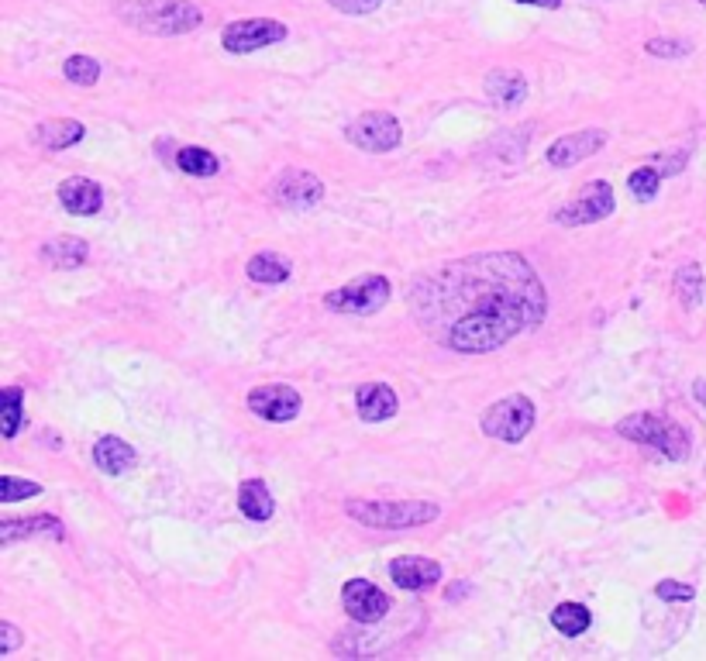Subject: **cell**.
<instances>
[{"instance_id": "6da1fadb", "label": "cell", "mask_w": 706, "mask_h": 661, "mask_svg": "<svg viewBox=\"0 0 706 661\" xmlns=\"http://www.w3.org/2000/svg\"><path fill=\"white\" fill-rule=\"evenodd\" d=\"M417 317L441 345L483 355L545 321L548 293L517 252H490L431 272L410 290Z\"/></svg>"}, {"instance_id": "7a4b0ae2", "label": "cell", "mask_w": 706, "mask_h": 661, "mask_svg": "<svg viewBox=\"0 0 706 661\" xmlns=\"http://www.w3.org/2000/svg\"><path fill=\"white\" fill-rule=\"evenodd\" d=\"M121 18L149 35H186L200 28L204 11L193 0H128L121 7Z\"/></svg>"}, {"instance_id": "3957f363", "label": "cell", "mask_w": 706, "mask_h": 661, "mask_svg": "<svg viewBox=\"0 0 706 661\" xmlns=\"http://www.w3.org/2000/svg\"><path fill=\"white\" fill-rule=\"evenodd\" d=\"M345 513L376 531H407V527L431 524L441 510L424 500H348Z\"/></svg>"}, {"instance_id": "277c9868", "label": "cell", "mask_w": 706, "mask_h": 661, "mask_svg": "<svg viewBox=\"0 0 706 661\" xmlns=\"http://www.w3.org/2000/svg\"><path fill=\"white\" fill-rule=\"evenodd\" d=\"M617 434L634 445H645L658 455H665L669 462H682L689 455V434L682 431L676 421L662 414H631L617 424Z\"/></svg>"}, {"instance_id": "5b68a950", "label": "cell", "mask_w": 706, "mask_h": 661, "mask_svg": "<svg viewBox=\"0 0 706 661\" xmlns=\"http://www.w3.org/2000/svg\"><path fill=\"white\" fill-rule=\"evenodd\" d=\"M534 421H538L534 400L524 393H514L483 410V434H490L496 441H507V445H517V441H524L534 431Z\"/></svg>"}, {"instance_id": "8992f818", "label": "cell", "mask_w": 706, "mask_h": 661, "mask_svg": "<svg viewBox=\"0 0 706 661\" xmlns=\"http://www.w3.org/2000/svg\"><path fill=\"white\" fill-rule=\"evenodd\" d=\"M386 300H390V279L379 276V272H366V276L324 293V307L328 310H335V314H359V317L376 314Z\"/></svg>"}, {"instance_id": "52a82bcc", "label": "cell", "mask_w": 706, "mask_h": 661, "mask_svg": "<svg viewBox=\"0 0 706 661\" xmlns=\"http://www.w3.org/2000/svg\"><path fill=\"white\" fill-rule=\"evenodd\" d=\"M345 138L355 145V149L383 155V152H393L403 142V131H400V121L393 118L390 111H369L348 124Z\"/></svg>"}, {"instance_id": "ba28073f", "label": "cell", "mask_w": 706, "mask_h": 661, "mask_svg": "<svg viewBox=\"0 0 706 661\" xmlns=\"http://www.w3.org/2000/svg\"><path fill=\"white\" fill-rule=\"evenodd\" d=\"M614 211H617L614 186L603 183V180H593V183H586L583 190H579L576 200H569V204L558 207L555 221L565 224V228H572V224H596V221H603V217H610Z\"/></svg>"}, {"instance_id": "9c48e42d", "label": "cell", "mask_w": 706, "mask_h": 661, "mask_svg": "<svg viewBox=\"0 0 706 661\" xmlns=\"http://www.w3.org/2000/svg\"><path fill=\"white\" fill-rule=\"evenodd\" d=\"M290 35L283 21H273V18H248V21H231L221 35V45L224 52H235V56H248V52H259V49H269V45L283 42Z\"/></svg>"}, {"instance_id": "30bf717a", "label": "cell", "mask_w": 706, "mask_h": 661, "mask_svg": "<svg viewBox=\"0 0 706 661\" xmlns=\"http://www.w3.org/2000/svg\"><path fill=\"white\" fill-rule=\"evenodd\" d=\"M341 606L359 624H379L393 610V600L379 586H372L369 579H348L345 589H341Z\"/></svg>"}, {"instance_id": "8fae6325", "label": "cell", "mask_w": 706, "mask_h": 661, "mask_svg": "<svg viewBox=\"0 0 706 661\" xmlns=\"http://www.w3.org/2000/svg\"><path fill=\"white\" fill-rule=\"evenodd\" d=\"M300 403H304L300 400V393L286 383H266V386H259V390L248 393V410L269 424L293 421V417L300 414Z\"/></svg>"}, {"instance_id": "7c38bea8", "label": "cell", "mask_w": 706, "mask_h": 661, "mask_svg": "<svg viewBox=\"0 0 706 661\" xmlns=\"http://www.w3.org/2000/svg\"><path fill=\"white\" fill-rule=\"evenodd\" d=\"M324 197V183L307 169H286L273 183V200L286 211H307Z\"/></svg>"}, {"instance_id": "4fadbf2b", "label": "cell", "mask_w": 706, "mask_h": 661, "mask_svg": "<svg viewBox=\"0 0 706 661\" xmlns=\"http://www.w3.org/2000/svg\"><path fill=\"white\" fill-rule=\"evenodd\" d=\"M607 131L600 128H589V131H572V135H562L558 142L548 149V162H552L555 169H569L576 166V162L589 159V155H596L607 145Z\"/></svg>"}, {"instance_id": "5bb4252c", "label": "cell", "mask_w": 706, "mask_h": 661, "mask_svg": "<svg viewBox=\"0 0 706 661\" xmlns=\"http://www.w3.org/2000/svg\"><path fill=\"white\" fill-rule=\"evenodd\" d=\"M390 579L407 593H424V589L438 586L445 579V572H441V562H431V558L421 555H403L390 562Z\"/></svg>"}, {"instance_id": "9a60e30c", "label": "cell", "mask_w": 706, "mask_h": 661, "mask_svg": "<svg viewBox=\"0 0 706 661\" xmlns=\"http://www.w3.org/2000/svg\"><path fill=\"white\" fill-rule=\"evenodd\" d=\"M56 193L59 204L76 217H93L104 207V190H100V183L87 180V176H69V180L59 183Z\"/></svg>"}, {"instance_id": "2e32d148", "label": "cell", "mask_w": 706, "mask_h": 661, "mask_svg": "<svg viewBox=\"0 0 706 661\" xmlns=\"http://www.w3.org/2000/svg\"><path fill=\"white\" fill-rule=\"evenodd\" d=\"M355 410L366 424H379V421H390L393 414L400 410V400L393 393V386L386 383H366L359 386L355 393Z\"/></svg>"}, {"instance_id": "e0dca14e", "label": "cell", "mask_w": 706, "mask_h": 661, "mask_svg": "<svg viewBox=\"0 0 706 661\" xmlns=\"http://www.w3.org/2000/svg\"><path fill=\"white\" fill-rule=\"evenodd\" d=\"M135 462H138V451L124 438H118V434H104V438H97V445H93V465H97L104 476H121V472H128Z\"/></svg>"}, {"instance_id": "ac0fdd59", "label": "cell", "mask_w": 706, "mask_h": 661, "mask_svg": "<svg viewBox=\"0 0 706 661\" xmlns=\"http://www.w3.org/2000/svg\"><path fill=\"white\" fill-rule=\"evenodd\" d=\"M25 538H62V520L49 517V513H38L28 520H4L0 524V544H14Z\"/></svg>"}, {"instance_id": "d6986e66", "label": "cell", "mask_w": 706, "mask_h": 661, "mask_svg": "<svg viewBox=\"0 0 706 661\" xmlns=\"http://www.w3.org/2000/svg\"><path fill=\"white\" fill-rule=\"evenodd\" d=\"M90 259V245L83 238L59 235L42 245V262H49L52 269H80Z\"/></svg>"}, {"instance_id": "ffe728a7", "label": "cell", "mask_w": 706, "mask_h": 661, "mask_svg": "<svg viewBox=\"0 0 706 661\" xmlns=\"http://www.w3.org/2000/svg\"><path fill=\"white\" fill-rule=\"evenodd\" d=\"M238 510H242L248 520H255V524H266V520L276 513V500H273V493H269L266 482L245 479L242 486H238Z\"/></svg>"}, {"instance_id": "44dd1931", "label": "cell", "mask_w": 706, "mask_h": 661, "mask_svg": "<svg viewBox=\"0 0 706 661\" xmlns=\"http://www.w3.org/2000/svg\"><path fill=\"white\" fill-rule=\"evenodd\" d=\"M80 138H87V128L73 118H56V121H45L35 128V142L49 152H62L69 145H76Z\"/></svg>"}, {"instance_id": "7402d4cb", "label": "cell", "mask_w": 706, "mask_h": 661, "mask_svg": "<svg viewBox=\"0 0 706 661\" xmlns=\"http://www.w3.org/2000/svg\"><path fill=\"white\" fill-rule=\"evenodd\" d=\"M486 93L503 107H517L527 97V80L514 69H493L486 73Z\"/></svg>"}, {"instance_id": "603a6c76", "label": "cell", "mask_w": 706, "mask_h": 661, "mask_svg": "<svg viewBox=\"0 0 706 661\" xmlns=\"http://www.w3.org/2000/svg\"><path fill=\"white\" fill-rule=\"evenodd\" d=\"M248 279L252 283H262V286H279V283H286L290 279V259H283V255H276V252H259V255H252L248 259Z\"/></svg>"}, {"instance_id": "cb8c5ba5", "label": "cell", "mask_w": 706, "mask_h": 661, "mask_svg": "<svg viewBox=\"0 0 706 661\" xmlns=\"http://www.w3.org/2000/svg\"><path fill=\"white\" fill-rule=\"evenodd\" d=\"M589 624H593V613H589V606H583V603H558L552 610V627L562 637L586 634Z\"/></svg>"}, {"instance_id": "d4e9b609", "label": "cell", "mask_w": 706, "mask_h": 661, "mask_svg": "<svg viewBox=\"0 0 706 661\" xmlns=\"http://www.w3.org/2000/svg\"><path fill=\"white\" fill-rule=\"evenodd\" d=\"M176 169L186 176H217L221 159L207 149H197V145H183V149H176Z\"/></svg>"}, {"instance_id": "484cf974", "label": "cell", "mask_w": 706, "mask_h": 661, "mask_svg": "<svg viewBox=\"0 0 706 661\" xmlns=\"http://www.w3.org/2000/svg\"><path fill=\"white\" fill-rule=\"evenodd\" d=\"M0 407H4V438H18L21 431V417H25V390L21 386H7L4 396H0Z\"/></svg>"}, {"instance_id": "4316f807", "label": "cell", "mask_w": 706, "mask_h": 661, "mask_svg": "<svg viewBox=\"0 0 706 661\" xmlns=\"http://www.w3.org/2000/svg\"><path fill=\"white\" fill-rule=\"evenodd\" d=\"M62 76H66L69 83H76V87H93V83L100 80V62L93 56H83V52H76V56L66 59V66H62Z\"/></svg>"}, {"instance_id": "83f0119b", "label": "cell", "mask_w": 706, "mask_h": 661, "mask_svg": "<svg viewBox=\"0 0 706 661\" xmlns=\"http://www.w3.org/2000/svg\"><path fill=\"white\" fill-rule=\"evenodd\" d=\"M658 183H662V173H658V166H641V169H634V173L627 176V186H631V193L638 200H651V197H655Z\"/></svg>"}, {"instance_id": "f1b7e54d", "label": "cell", "mask_w": 706, "mask_h": 661, "mask_svg": "<svg viewBox=\"0 0 706 661\" xmlns=\"http://www.w3.org/2000/svg\"><path fill=\"white\" fill-rule=\"evenodd\" d=\"M700 286H703L700 266H682L676 272V293L686 307H696V300H700Z\"/></svg>"}, {"instance_id": "f546056e", "label": "cell", "mask_w": 706, "mask_h": 661, "mask_svg": "<svg viewBox=\"0 0 706 661\" xmlns=\"http://www.w3.org/2000/svg\"><path fill=\"white\" fill-rule=\"evenodd\" d=\"M38 493H42L38 482H28V479H18V476L0 479V500L4 503H18V500H25V496H38Z\"/></svg>"}, {"instance_id": "4dcf8cb0", "label": "cell", "mask_w": 706, "mask_h": 661, "mask_svg": "<svg viewBox=\"0 0 706 661\" xmlns=\"http://www.w3.org/2000/svg\"><path fill=\"white\" fill-rule=\"evenodd\" d=\"M655 596L658 600H665V603H689L696 596V589L686 586V582H676V579H662L655 586Z\"/></svg>"}, {"instance_id": "1f68e13d", "label": "cell", "mask_w": 706, "mask_h": 661, "mask_svg": "<svg viewBox=\"0 0 706 661\" xmlns=\"http://www.w3.org/2000/svg\"><path fill=\"white\" fill-rule=\"evenodd\" d=\"M645 49L651 52V56H662V59L689 56V45H686V42H676V38H651Z\"/></svg>"}, {"instance_id": "d6a6232c", "label": "cell", "mask_w": 706, "mask_h": 661, "mask_svg": "<svg viewBox=\"0 0 706 661\" xmlns=\"http://www.w3.org/2000/svg\"><path fill=\"white\" fill-rule=\"evenodd\" d=\"M383 0H331V7L341 14H372Z\"/></svg>"}, {"instance_id": "836d02e7", "label": "cell", "mask_w": 706, "mask_h": 661, "mask_svg": "<svg viewBox=\"0 0 706 661\" xmlns=\"http://www.w3.org/2000/svg\"><path fill=\"white\" fill-rule=\"evenodd\" d=\"M21 644V631L14 624H0V655H11Z\"/></svg>"}, {"instance_id": "e575fe53", "label": "cell", "mask_w": 706, "mask_h": 661, "mask_svg": "<svg viewBox=\"0 0 706 661\" xmlns=\"http://www.w3.org/2000/svg\"><path fill=\"white\" fill-rule=\"evenodd\" d=\"M517 4H531V7H548V11H558L562 0H517Z\"/></svg>"}, {"instance_id": "d590c367", "label": "cell", "mask_w": 706, "mask_h": 661, "mask_svg": "<svg viewBox=\"0 0 706 661\" xmlns=\"http://www.w3.org/2000/svg\"><path fill=\"white\" fill-rule=\"evenodd\" d=\"M693 393H696V400L706 407V379H696V386H693Z\"/></svg>"}, {"instance_id": "8d00e7d4", "label": "cell", "mask_w": 706, "mask_h": 661, "mask_svg": "<svg viewBox=\"0 0 706 661\" xmlns=\"http://www.w3.org/2000/svg\"><path fill=\"white\" fill-rule=\"evenodd\" d=\"M700 4H706V0H700Z\"/></svg>"}]
</instances>
